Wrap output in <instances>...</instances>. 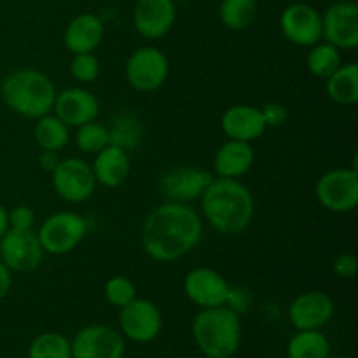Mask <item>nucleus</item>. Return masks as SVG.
I'll return each instance as SVG.
<instances>
[{
	"instance_id": "nucleus-36",
	"label": "nucleus",
	"mask_w": 358,
	"mask_h": 358,
	"mask_svg": "<svg viewBox=\"0 0 358 358\" xmlns=\"http://www.w3.org/2000/svg\"><path fill=\"white\" fill-rule=\"evenodd\" d=\"M226 306L231 308L234 313L240 315L241 311L247 310V308H248L247 294H245L243 290H240V289H229V296H227Z\"/></svg>"
},
{
	"instance_id": "nucleus-7",
	"label": "nucleus",
	"mask_w": 358,
	"mask_h": 358,
	"mask_svg": "<svg viewBox=\"0 0 358 358\" xmlns=\"http://www.w3.org/2000/svg\"><path fill=\"white\" fill-rule=\"evenodd\" d=\"M317 198L324 208L336 213H348L358 205L357 168H334L317 182Z\"/></svg>"
},
{
	"instance_id": "nucleus-15",
	"label": "nucleus",
	"mask_w": 358,
	"mask_h": 358,
	"mask_svg": "<svg viewBox=\"0 0 358 358\" xmlns=\"http://www.w3.org/2000/svg\"><path fill=\"white\" fill-rule=\"evenodd\" d=\"M212 180V173L201 168L177 166L159 178V191L168 201L187 203L201 198Z\"/></svg>"
},
{
	"instance_id": "nucleus-16",
	"label": "nucleus",
	"mask_w": 358,
	"mask_h": 358,
	"mask_svg": "<svg viewBox=\"0 0 358 358\" xmlns=\"http://www.w3.org/2000/svg\"><path fill=\"white\" fill-rule=\"evenodd\" d=\"M334 315V301L322 290H308L290 303L289 318L296 331H320Z\"/></svg>"
},
{
	"instance_id": "nucleus-19",
	"label": "nucleus",
	"mask_w": 358,
	"mask_h": 358,
	"mask_svg": "<svg viewBox=\"0 0 358 358\" xmlns=\"http://www.w3.org/2000/svg\"><path fill=\"white\" fill-rule=\"evenodd\" d=\"M220 126H222V131L226 133L229 140H240V142L248 143L261 138L266 131L261 108L252 107V105L229 107L224 112Z\"/></svg>"
},
{
	"instance_id": "nucleus-31",
	"label": "nucleus",
	"mask_w": 358,
	"mask_h": 358,
	"mask_svg": "<svg viewBox=\"0 0 358 358\" xmlns=\"http://www.w3.org/2000/svg\"><path fill=\"white\" fill-rule=\"evenodd\" d=\"M136 297V287L126 276H112L105 283V299L114 308H124Z\"/></svg>"
},
{
	"instance_id": "nucleus-23",
	"label": "nucleus",
	"mask_w": 358,
	"mask_h": 358,
	"mask_svg": "<svg viewBox=\"0 0 358 358\" xmlns=\"http://www.w3.org/2000/svg\"><path fill=\"white\" fill-rule=\"evenodd\" d=\"M108 142L110 145L119 147V149L135 150L143 140V124L138 115L131 112H121L115 115L108 126Z\"/></svg>"
},
{
	"instance_id": "nucleus-26",
	"label": "nucleus",
	"mask_w": 358,
	"mask_h": 358,
	"mask_svg": "<svg viewBox=\"0 0 358 358\" xmlns=\"http://www.w3.org/2000/svg\"><path fill=\"white\" fill-rule=\"evenodd\" d=\"M69 140V126L59 121L55 114H45L37 119L35 142L42 150H56V152H59L62 149H65Z\"/></svg>"
},
{
	"instance_id": "nucleus-1",
	"label": "nucleus",
	"mask_w": 358,
	"mask_h": 358,
	"mask_svg": "<svg viewBox=\"0 0 358 358\" xmlns=\"http://www.w3.org/2000/svg\"><path fill=\"white\" fill-rule=\"evenodd\" d=\"M203 222L185 203L168 201L147 215L142 226V247L157 262L184 257L201 241Z\"/></svg>"
},
{
	"instance_id": "nucleus-34",
	"label": "nucleus",
	"mask_w": 358,
	"mask_h": 358,
	"mask_svg": "<svg viewBox=\"0 0 358 358\" xmlns=\"http://www.w3.org/2000/svg\"><path fill=\"white\" fill-rule=\"evenodd\" d=\"M261 114L262 119H264L266 128H278V126H282L283 122L287 121V117H289V112H287L285 105L276 103V101L264 105V107L261 108Z\"/></svg>"
},
{
	"instance_id": "nucleus-39",
	"label": "nucleus",
	"mask_w": 358,
	"mask_h": 358,
	"mask_svg": "<svg viewBox=\"0 0 358 358\" xmlns=\"http://www.w3.org/2000/svg\"><path fill=\"white\" fill-rule=\"evenodd\" d=\"M7 229H9V212L0 205V238L6 234Z\"/></svg>"
},
{
	"instance_id": "nucleus-13",
	"label": "nucleus",
	"mask_w": 358,
	"mask_h": 358,
	"mask_svg": "<svg viewBox=\"0 0 358 358\" xmlns=\"http://www.w3.org/2000/svg\"><path fill=\"white\" fill-rule=\"evenodd\" d=\"M280 28L283 37L289 42L303 48H311L322 38V14L310 3H292L283 9Z\"/></svg>"
},
{
	"instance_id": "nucleus-10",
	"label": "nucleus",
	"mask_w": 358,
	"mask_h": 358,
	"mask_svg": "<svg viewBox=\"0 0 358 358\" xmlns=\"http://www.w3.org/2000/svg\"><path fill=\"white\" fill-rule=\"evenodd\" d=\"M119 325H121L122 336L143 345V343L154 341L159 336L163 329V317L156 304L135 297L131 303L121 308Z\"/></svg>"
},
{
	"instance_id": "nucleus-22",
	"label": "nucleus",
	"mask_w": 358,
	"mask_h": 358,
	"mask_svg": "<svg viewBox=\"0 0 358 358\" xmlns=\"http://www.w3.org/2000/svg\"><path fill=\"white\" fill-rule=\"evenodd\" d=\"M255 159L254 147L248 142L227 140L219 147L213 159V170L220 178H238L247 173Z\"/></svg>"
},
{
	"instance_id": "nucleus-3",
	"label": "nucleus",
	"mask_w": 358,
	"mask_h": 358,
	"mask_svg": "<svg viewBox=\"0 0 358 358\" xmlns=\"http://www.w3.org/2000/svg\"><path fill=\"white\" fill-rule=\"evenodd\" d=\"M192 338L205 357H233L241 343L240 315L227 306L201 310L192 322Z\"/></svg>"
},
{
	"instance_id": "nucleus-41",
	"label": "nucleus",
	"mask_w": 358,
	"mask_h": 358,
	"mask_svg": "<svg viewBox=\"0 0 358 358\" xmlns=\"http://www.w3.org/2000/svg\"><path fill=\"white\" fill-rule=\"evenodd\" d=\"M229 358H233V357H229Z\"/></svg>"
},
{
	"instance_id": "nucleus-11",
	"label": "nucleus",
	"mask_w": 358,
	"mask_h": 358,
	"mask_svg": "<svg viewBox=\"0 0 358 358\" xmlns=\"http://www.w3.org/2000/svg\"><path fill=\"white\" fill-rule=\"evenodd\" d=\"M72 345V358H122L124 339L121 332L101 324L80 329Z\"/></svg>"
},
{
	"instance_id": "nucleus-38",
	"label": "nucleus",
	"mask_w": 358,
	"mask_h": 358,
	"mask_svg": "<svg viewBox=\"0 0 358 358\" xmlns=\"http://www.w3.org/2000/svg\"><path fill=\"white\" fill-rule=\"evenodd\" d=\"M10 285H13V278H10V269L0 261V301H3L9 294Z\"/></svg>"
},
{
	"instance_id": "nucleus-17",
	"label": "nucleus",
	"mask_w": 358,
	"mask_h": 358,
	"mask_svg": "<svg viewBox=\"0 0 358 358\" xmlns=\"http://www.w3.org/2000/svg\"><path fill=\"white\" fill-rule=\"evenodd\" d=\"M177 6L173 0H136L133 24L145 38H161L173 28Z\"/></svg>"
},
{
	"instance_id": "nucleus-6",
	"label": "nucleus",
	"mask_w": 358,
	"mask_h": 358,
	"mask_svg": "<svg viewBox=\"0 0 358 358\" xmlns=\"http://www.w3.org/2000/svg\"><path fill=\"white\" fill-rule=\"evenodd\" d=\"M168 72H170V63L166 55L152 45L138 48L126 62V79L129 86L140 93L159 90L166 83Z\"/></svg>"
},
{
	"instance_id": "nucleus-18",
	"label": "nucleus",
	"mask_w": 358,
	"mask_h": 358,
	"mask_svg": "<svg viewBox=\"0 0 358 358\" xmlns=\"http://www.w3.org/2000/svg\"><path fill=\"white\" fill-rule=\"evenodd\" d=\"M55 115L66 126H79L94 121L100 114V101L91 91L84 87H69V90L56 93L55 105H52Z\"/></svg>"
},
{
	"instance_id": "nucleus-32",
	"label": "nucleus",
	"mask_w": 358,
	"mask_h": 358,
	"mask_svg": "<svg viewBox=\"0 0 358 358\" xmlns=\"http://www.w3.org/2000/svg\"><path fill=\"white\" fill-rule=\"evenodd\" d=\"M70 73H72L73 79L83 84L94 83L100 76V62L93 52L73 55L72 63H70Z\"/></svg>"
},
{
	"instance_id": "nucleus-27",
	"label": "nucleus",
	"mask_w": 358,
	"mask_h": 358,
	"mask_svg": "<svg viewBox=\"0 0 358 358\" xmlns=\"http://www.w3.org/2000/svg\"><path fill=\"white\" fill-rule=\"evenodd\" d=\"M219 16L229 30H245L257 16V0H222Z\"/></svg>"
},
{
	"instance_id": "nucleus-33",
	"label": "nucleus",
	"mask_w": 358,
	"mask_h": 358,
	"mask_svg": "<svg viewBox=\"0 0 358 358\" xmlns=\"http://www.w3.org/2000/svg\"><path fill=\"white\" fill-rule=\"evenodd\" d=\"M35 213L30 206H16L9 212V229L28 231L34 229Z\"/></svg>"
},
{
	"instance_id": "nucleus-20",
	"label": "nucleus",
	"mask_w": 358,
	"mask_h": 358,
	"mask_svg": "<svg viewBox=\"0 0 358 358\" xmlns=\"http://www.w3.org/2000/svg\"><path fill=\"white\" fill-rule=\"evenodd\" d=\"M103 34V21L93 13H83L66 24L63 41H65L66 49L70 52H73V55L93 52L100 45Z\"/></svg>"
},
{
	"instance_id": "nucleus-35",
	"label": "nucleus",
	"mask_w": 358,
	"mask_h": 358,
	"mask_svg": "<svg viewBox=\"0 0 358 358\" xmlns=\"http://www.w3.org/2000/svg\"><path fill=\"white\" fill-rule=\"evenodd\" d=\"M332 271H334L336 276L343 280L353 278L358 271V259L353 254L338 255L334 264H332Z\"/></svg>"
},
{
	"instance_id": "nucleus-9",
	"label": "nucleus",
	"mask_w": 358,
	"mask_h": 358,
	"mask_svg": "<svg viewBox=\"0 0 358 358\" xmlns=\"http://www.w3.org/2000/svg\"><path fill=\"white\" fill-rule=\"evenodd\" d=\"M52 185L59 198L69 203H84L93 196L96 189L91 164L79 157H66L59 161L52 171Z\"/></svg>"
},
{
	"instance_id": "nucleus-8",
	"label": "nucleus",
	"mask_w": 358,
	"mask_h": 358,
	"mask_svg": "<svg viewBox=\"0 0 358 358\" xmlns=\"http://www.w3.org/2000/svg\"><path fill=\"white\" fill-rule=\"evenodd\" d=\"M44 248L34 229H7L0 238V261L16 273H30L41 266Z\"/></svg>"
},
{
	"instance_id": "nucleus-2",
	"label": "nucleus",
	"mask_w": 358,
	"mask_h": 358,
	"mask_svg": "<svg viewBox=\"0 0 358 358\" xmlns=\"http://www.w3.org/2000/svg\"><path fill=\"white\" fill-rule=\"evenodd\" d=\"M206 222L220 234H240L250 226L255 201L250 189L236 178H213L201 196Z\"/></svg>"
},
{
	"instance_id": "nucleus-29",
	"label": "nucleus",
	"mask_w": 358,
	"mask_h": 358,
	"mask_svg": "<svg viewBox=\"0 0 358 358\" xmlns=\"http://www.w3.org/2000/svg\"><path fill=\"white\" fill-rule=\"evenodd\" d=\"M28 358H72V345L63 334L44 332L30 343Z\"/></svg>"
},
{
	"instance_id": "nucleus-28",
	"label": "nucleus",
	"mask_w": 358,
	"mask_h": 358,
	"mask_svg": "<svg viewBox=\"0 0 358 358\" xmlns=\"http://www.w3.org/2000/svg\"><path fill=\"white\" fill-rule=\"evenodd\" d=\"M341 65V52L338 48H334L329 42H324V44L318 42V44L311 45V51L308 55V70H310L311 76L325 80Z\"/></svg>"
},
{
	"instance_id": "nucleus-24",
	"label": "nucleus",
	"mask_w": 358,
	"mask_h": 358,
	"mask_svg": "<svg viewBox=\"0 0 358 358\" xmlns=\"http://www.w3.org/2000/svg\"><path fill=\"white\" fill-rule=\"evenodd\" d=\"M327 94L339 105H355L358 101V65L345 63L325 79Z\"/></svg>"
},
{
	"instance_id": "nucleus-5",
	"label": "nucleus",
	"mask_w": 358,
	"mask_h": 358,
	"mask_svg": "<svg viewBox=\"0 0 358 358\" xmlns=\"http://www.w3.org/2000/svg\"><path fill=\"white\" fill-rule=\"evenodd\" d=\"M87 233V224L76 212H59L48 217L38 227V241L44 254L63 255L77 248Z\"/></svg>"
},
{
	"instance_id": "nucleus-4",
	"label": "nucleus",
	"mask_w": 358,
	"mask_h": 358,
	"mask_svg": "<svg viewBox=\"0 0 358 358\" xmlns=\"http://www.w3.org/2000/svg\"><path fill=\"white\" fill-rule=\"evenodd\" d=\"M2 98L10 110L28 119L51 114L56 87L45 73L34 69L16 70L2 83Z\"/></svg>"
},
{
	"instance_id": "nucleus-14",
	"label": "nucleus",
	"mask_w": 358,
	"mask_h": 358,
	"mask_svg": "<svg viewBox=\"0 0 358 358\" xmlns=\"http://www.w3.org/2000/svg\"><path fill=\"white\" fill-rule=\"evenodd\" d=\"M229 289L226 278L212 268H194L184 278L185 296L201 310L226 306Z\"/></svg>"
},
{
	"instance_id": "nucleus-30",
	"label": "nucleus",
	"mask_w": 358,
	"mask_h": 358,
	"mask_svg": "<svg viewBox=\"0 0 358 358\" xmlns=\"http://www.w3.org/2000/svg\"><path fill=\"white\" fill-rule=\"evenodd\" d=\"M76 143L84 154H98L110 143L107 126L94 121L79 126L76 133Z\"/></svg>"
},
{
	"instance_id": "nucleus-37",
	"label": "nucleus",
	"mask_w": 358,
	"mask_h": 358,
	"mask_svg": "<svg viewBox=\"0 0 358 358\" xmlns=\"http://www.w3.org/2000/svg\"><path fill=\"white\" fill-rule=\"evenodd\" d=\"M59 161H62V157H59V154L56 150H42V154L38 156V164H41L42 170L49 171V173H52L56 170Z\"/></svg>"
},
{
	"instance_id": "nucleus-12",
	"label": "nucleus",
	"mask_w": 358,
	"mask_h": 358,
	"mask_svg": "<svg viewBox=\"0 0 358 358\" xmlns=\"http://www.w3.org/2000/svg\"><path fill=\"white\" fill-rule=\"evenodd\" d=\"M322 37L338 49L358 45V3L339 0L322 16Z\"/></svg>"
},
{
	"instance_id": "nucleus-40",
	"label": "nucleus",
	"mask_w": 358,
	"mask_h": 358,
	"mask_svg": "<svg viewBox=\"0 0 358 358\" xmlns=\"http://www.w3.org/2000/svg\"><path fill=\"white\" fill-rule=\"evenodd\" d=\"M173 2H189V0H173Z\"/></svg>"
},
{
	"instance_id": "nucleus-21",
	"label": "nucleus",
	"mask_w": 358,
	"mask_h": 358,
	"mask_svg": "<svg viewBox=\"0 0 358 358\" xmlns=\"http://www.w3.org/2000/svg\"><path fill=\"white\" fill-rule=\"evenodd\" d=\"M96 184L105 187H117L128 178L131 163H129V154L119 147L108 143L105 149L94 154V163L91 166Z\"/></svg>"
},
{
	"instance_id": "nucleus-25",
	"label": "nucleus",
	"mask_w": 358,
	"mask_h": 358,
	"mask_svg": "<svg viewBox=\"0 0 358 358\" xmlns=\"http://www.w3.org/2000/svg\"><path fill=\"white\" fill-rule=\"evenodd\" d=\"M289 358H329L331 345L320 331H297L287 346Z\"/></svg>"
}]
</instances>
